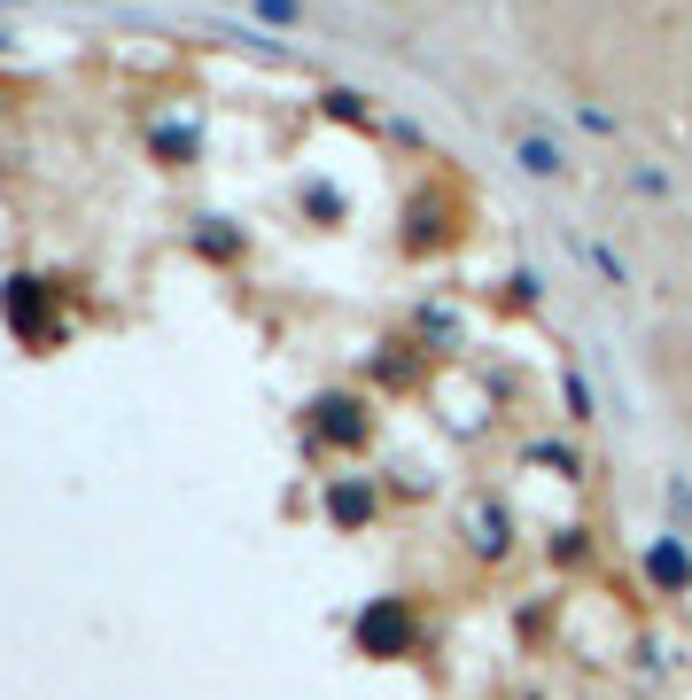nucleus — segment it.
Returning a JSON list of instances; mask_svg holds the SVG:
<instances>
[{
    "label": "nucleus",
    "mask_w": 692,
    "mask_h": 700,
    "mask_svg": "<svg viewBox=\"0 0 692 700\" xmlns=\"http://www.w3.org/2000/svg\"><path fill=\"white\" fill-rule=\"evenodd\" d=\"M359 639H366V646H374V654H397V646H405V639H412V623H405V616H397V607H374V616H366V623H359Z\"/></svg>",
    "instance_id": "obj_1"
},
{
    "label": "nucleus",
    "mask_w": 692,
    "mask_h": 700,
    "mask_svg": "<svg viewBox=\"0 0 692 700\" xmlns=\"http://www.w3.org/2000/svg\"><path fill=\"white\" fill-rule=\"evenodd\" d=\"M583 257H591V266H599V273H608V281H615V289H623V281H631V266H623V257H615V249H608V241H583Z\"/></svg>",
    "instance_id": "obj_5"
},
{
    "label": "nucleus",
    "mask_w": 692,
    "mask_h": 700,
    "mask_svg": "<svg viewBox=\"0 0 692 700\" xmlns=\"http://www.w3.org/2000/svg\"><path fill=\"white\" fill-rule=\"evenodd\" d=\"M319 413H327V436H342V444H351V436H359V413H351V405H342V397H327Z\"/></svg>",
    "instance_id": "obj_6"
},
{
    "label": "nucleus",
    "mask_w": 692,
    "mask_h": 700,
    "mask_svg": "<svg viewBox=\"0 0 692 700\" xmlns=\"http://www.w3.org/2000/svg\"><path fill=\"white\" fill-rule=\"evenodd\" d=\"M513 156H522V171H530V180H560V171H568V156H560L553 140H537V133H522V140H513Z\"/></svg>",
    "instance_id": "obj_2"
},
{
    "label": "nucleus",
    "mask_w": 692,
    "mask_h": 700,
    "mask_svg": "<svg viewBox=\"0 0 692 700\" xmlns=\"http://www.w3.org/2000/svg\"><path fill=\"white\" fill-rule=\"evenodd\" d=\"M366 513H374V498H366L359 483H342V490H334V521H366Z\"/></svg>",
    "instance_id": "obj_4"
},
{
    "label": "nucleus",
    "mask_w": 692,
    "mask_h": 700,
    "mask_svg": "<svg viewBox=\"0 0 692 700\" xmlns=\"http://www.w3.org/2000/svg\"><path fill=\"white\" fill-rule=\"evenodd\" d=\"M646 576H654L661 591H684V584H692V553H684V545H661V553L646 561Z\"/></svg>",
    "instance_id": "obj_3"
}]
</instances>
